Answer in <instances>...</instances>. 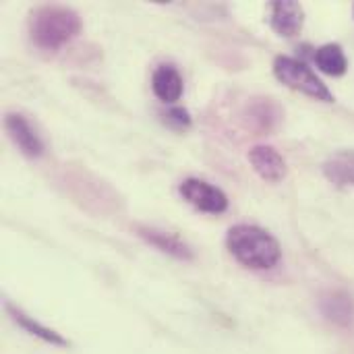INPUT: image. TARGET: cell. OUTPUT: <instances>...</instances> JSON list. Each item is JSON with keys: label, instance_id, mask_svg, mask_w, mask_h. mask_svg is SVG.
Listing matches in <instances>:
<instances>
[{"label": "cell", "instance_id": "obj_9", "mask_svg": "<svg viewBox=\"0 0 354 354\" xmlns=\"http://www.w3.org/2000/svg\"><path fill=\"white\" fill-rule=\"evenodd\" d=\"M319 311L338 328H351L354 324V299L344 290H328L322 295Z\"/></svg>", "mask_w": 354, "mask_h": 354}, {"label": "cell", "instance_id": "obj_2", "mask_svg": "<svg viewBox=\"0 0 354 354\" xmlns=\"http://www.w3.org/2000/svg\"><path fill=\"white\" fill-rule=\"evenodd\" d=\"M226 247L249 270H272L282 259L280 243L268 230L253 224L232 226L226 234Z\"/></svg>", "mask_w": 354, "mask_h": 354}, {"label": "cell", "instance_id": "obj_14", "mask_svg": "<svg viewBox=\"0 0 354 354\" xmlns=\"http://www.w3.org/2000/svg\"><path fill=\"white\" fill-rule=\"evenodd\" d=\"M6 311H8V315L15 319V324H19L25 332H29L31 336H37V338H41L44 342H48V344H54V346H66L68 342L58 334V332H54V330H50V328H46V326H41V324H37L33 317H29V315H25L23 311H19L17 307H12V305H6Z\"/></svg>", "mask_w": 354, "mask_h": 354}, {"label": "cell", "instance_id": "obj_1", "mask_svg": "<svg viewBox=\"0 0 354 354\" xmlns=\"http://www.w3.org/2000/svg\"><path fill=\"white\" fill-rule=\"evenodd\" d=\"M83 21L77 10L62 4H41L29 15V35L31 41L46 50L56 52L79 35Z\"/></svg>", "mask_w": 354, "mask_h": 354}, {"label": "cell", "instance_id": "obj_3", "mask_svg": "<svg viewBox=\"0 0 354 354\" xmlns=\"http://www.w3.org/2000/svg\"><path fill=\"white\" fill-rule=\"evenodd\" d=\"M274 75L278 77V81H282L290 89L301 91L317 102H326V104L334 102V93L328 89V85L313 73V68H309L305 62L297 58L278 56L274 60Z\"/></svg>", "mask_w": 354, "mask_h": 354}, {"label": "cell", "instance_id": "obj_15", "mask_svg": "<svg viewBox=\"0 0 354 354\" xmlns=\"http://www.w3.org/2000/svg\"><path fill=\"white\" fill-rule=\"evenodd\" d=\"M162 116L166 118V124L176 129V131H185V129L191 127V114L185 108H180V106L168 108V112H164Z\"/></svg>", "mask_w": 354, "mask_h": 354}, {"label": "cell", "instance_id": "obj_7", "mask_svg": "<svg viewBox=\"0 0 354 354\" xmlns=\"http://www.w3.org/2000/svg\"><path fill=\"white\" fill-rule=\"evenodd\" d=\"M249 162L253 170L268 183H280L286 176V162L272 145H255L249 149Z\"/></svg>", "mask_w": 354, "mask_h": 354}, {"label": "cell", "instance_id": "obj_12", "mask_svg": "<svg viewBox=\"0 0 354 354\" xmlns=\"http://www.w3.org/2000/svg\"><path fill=\"white\" fill-rule=\"evenodd\" d=\"M324 174L338 187H354V149H342L324 164Z\"/></svg>", "mask_w": 354, "mask_h": 354}, {"label": "cell", "instance_id": "obj_4", "mask_svg": "<svg viewBox=\"0 0 354 354\" xmlns=\"http://www.w3.org/2000/svg\"><path fill=\"white\" fill-rule=\"evenodd\" d=\"M180 195L185 197V201L205 214H224L228 209L226 193L201 178H187L180 185Z\"/></svg>", "mask_w": 354, "mask_h": 354}, {"label": "cell", "instance_id": "obj_5", "mask_svg": "<svg viewBox=\"0 0 354 354\" xmlns=\"http://www.w3.org/2000/svg\"><path fill=\"white\" fill-rule=\"evenodd\" d=\"M4 129L10 137V141L19 147V151L27 158H39L44 153V141L39 135L33 131V127L27 122L25 116L21 114H6L4 116Z\"/></svg>", "mask_w": 354, "mask_h": 354}, {"label": "cell", "instance_id": "obj_11", "mask_svg": "<svg viewBox=\"0 0 354 354\" xmlns=\"http://www.w3.org/2000/svg\"><path fill=\"white\" fill-rule=\"evenodd\" d=\"M151 89L164 104H174L183 95V77L176 66L160 64L151 75Z\"/></svg>", "mask_w": 354, "mask_h": 354}, {"label": "cell", "instance_id": "obj_8", "mask_svg": "<svg viewBox=\"0 0 354 354\" xmlns=\"http://www.w3.org/2000/svg\"><path fill=\"white\" fill-rule=\"evenodd\" d=\"M305 25V8L297 0H276L272 4V27L284 37H295Z\"/></svg>", "mask_w": 354, "mask_h": 354}, {"label": "cell", "instance_id": "obj_6", "mask_svg": "<svg viewBox=\"0 0 354 354\" xmlns=\"http://www.w3.org/2000/svg\"><path fill=\"white\" fill-rule=\"evenodd\" d=\"M245 120L251 131L259 135H268L276 131L282 120V108L270 97H255L245 108Z\"/></svg>", "mask_w": 354, "mask_h": 354}, {"label": "cell", "instance_id": "obj_10", "mask_svg": "<svg viewBox=\"0 0 354 354\" xmlns=\"http://www.w3.org/2000/svg\"><path fill=\"white\" fill-rule=\"evenodd\" d=\"M137 234L149 243L151 247H156L158 251L170 255V257H176L180 261H191L195 255H193V249L176 234H170V232H162L158 228H149V226H137Z\"/></svg>", "mask_w": 354, "mask_h": 354}, {"label": "cell", "instance_id": "obj_13", "mask_svg": "<svg viewBox=\"0 0 354 354\" xmlns=\"http://www.w3.org/2000/svg\"><path fill=\"white\" fill-rule=\"evenodd\" d=\"M315 64L330 77H342L348 71V58L338 44H326L315 52Z\"/></svg>", "mask_w": 354, "mask_h": 354}]
</instances>
